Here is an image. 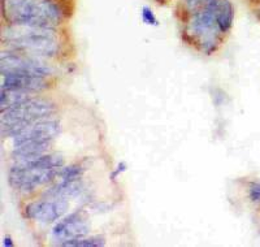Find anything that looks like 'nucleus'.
I'll list each match as a JSON object with an SVG mask.
<instances>
[{"instance_id":"1","label":"nucleus","mask_w":260,"mask_h":247,"mask_svg":"<svg viewBox=\"0 0 260 247\" xmlns=\"http://www.w3.org/2000/svg\"><path fill=\"white\" fill-rule=\"evenodd\" d=\"M3 40L9 50L39 59L56 56L60 46L54 28L30 25H11L3 30Z\"/></svg>"},{"instance_id":"2","label":"nucleus","mask_w":260,"mask_h":247,"mask_svg":"<svg viewBox=\"0 0 260 247\" xmlns=\"http://www.w3.org/2000/svg\"><path fill=\"white\" fill-rule=\"evenodd\" d=\"M2 13L11 25L55 29L63 20V11L54 0H3Z\"/></svg>"},{"instance_id":"3","label":"nucleus","mask_w":260,"mask_h":247,"mask_svg":"<svg viewBox=\"0 0 260 247\" xmlns=\"http://www.w3.org/2000/svg\"><path fill=\"white\" fill-rule=\"evenodd\" d=\"M55 111L56 108L52 102L29 96L21 103L2 112V135L15 138L27 125L39 120L50 119Z\"/></svg>"},{"instance_id":"4","label":"nucleus","mask_w":260,"mask_h":247,"mask_svg":"<svg viewBox=\"0 0 260 247\" xmlns=\"http://www.w3.org/2000/svg\"><path fill=\"white\" fill-rule=\"evenodd\" d=\"M216 0H212L208 6L194 13L189 24V34L199 48L206 54L216 51L220 43V29L216 22L215 15Z\"/></svg>"},{"instance_id":"5","label":"nucleus","mask_w":260,"mask_h":247,"mask_svg":"<svg viewBox=\"0 0 260 247\" xmlns=\"http://www.w3.org/2000/svg\"><path fill=\"white\" fill-rule=\"evenodd\" d=\"M60 169L61 168H31L26 165L13 164L8 171V182L17 191L22 194H29L59 177Z\"/></svg>"},{"instance_id":"6","label":"nucleus","mask_w":260,"mask_h":247,"mask_svg":"<svg viewBox=\"0 0 260 247\" xmlns=\"http://www.w3.org/2000/svg\"><path fill=\"white\" fill-rule=\"evenodd\" d=\"M2 76L11 73L17 74H30L36 77H47L52 74L54 69L49 64L40 61L39 58L20 54V52L8 51L2 52Z\"/></svg>"},{"instance_id":"7","label":"nucleus","mask_w":260,"mask_h":247,"mask_svg":"<svg viewBox=\"0 0 260 247\" xmlns=\"http://www.w3.org/2000/svg\"><path fill=\"white\" fill-rule=\"evenodd\" d=\"M69 208L68 199L47 198L35 201L25 206L24 215L26 219L39 221V223H55L65 215Z\"/></svg>"},{"instance_id":"8","label":"nucleus","mask_w":260,"mask_h":247,"mask_svg":"<svg viewBox=\"0 0 260 247\" xmlns=\"http://www.w3.org/2000/svg\"><path fill=\"white\" fill-rule=\"evenodd\" d=\"M90 232V223L86 216V212L77 210L72 214L59 219L58 223L52 228V238L58 243L63 244L64 242L74 239V238L85 237Z\"/></svg>"},{"instance_id":"9","label":"nucleus","mask_w":260,"mask_h":247,"mask_svg":"<svg viewBox=\"0 0 260 247\" xmlns=\"http://www.w3.org/2000/svg\"><path fill=\"white\" fill-rule=\"evenodd\" d=\"M60 131L61 128L58 121L45 119L27 125L12 139L13 142H21V140H50L52 142L60 134Z\"/></svg>"},{"instance_id":"10","label":"nucleus","mask_w":260,"mask_h":247,"mask_svg":"<svg viewBox=\"0 0 260 247\" xmlns=\"http://www.w3.org/2000/svg\"><path fill=\"white\" fill-rule=\"evenodd\" d=\"M47 81L43 77L30 76V74L11 73L3 76V86L2 89L16 90L24 92H39L47 89Z\"/></svg>"},{"instance_id":"11","label":"nucleus","mask_w":260,"mask_h":247,"mask_svg":"<svg viewBox=\"0 0 260 247\" xmlns=\"http://www.w3.org/2000/svg\"><path fill=\"white\" fill-rule=\"evenodd\" d=\"M216 22L221 33H228L232 29L234 20L233 4L229 0H216L215 4Z\"/></svg>"},{"instance_id":"12","label":"nucleus","mask_w":260,"mask_h":247,"mask_svg":"<svg viewBox=\"0 0 260 247\" xmlns=\"http://www.w3.org/2000/svg\"><path fill=\"white\" fill-rule=\"evenodd\" d=\"M29 96H30L29 92L2 89V95H0V108H2V112L13 107L16 104L21 103V102H24Z\"/></svg>"},{"instance_id":"13","label":"nucleus","mask_w":260,"mask_h":247,"mask_svg":"<svg viewBox=\"0 0 260 247\" xmlns=\"http://www.w3.org/2000/svg\"><path fill=\"white\" fill-rule=\"evenodd\" d=\"M106 244V239L102 235H91V237H79L74 239L64 242L61 246L64 247H103Z\"/></svg>"},{"instance_id":"14","label":"nucleus","mask_w":260,"mask_h":247,"mask_svg":"<svg viewBox=\"0 0 260 247\" xmlns=\"http://www.w3.org/2000/svg\"><path fill=\"white\" fill-rule=\"evenodd\" d=\"M85 169L79 164H72L68 167H63L59 173V178L63 182H73V181L81 180L82 174H83Z\"/></svg>"},{"instance_id":"15","label":"nucleus","mask_w":260,"mask_h":247,"mask_svg":"<svg viewBox=\"0 0 260 247\" xmlns=\"http://www.w3.org/2000/svg\"><path fill=\"white\" fill-rule=\"evenodd\" d=\"M247 198L252 205L260 206V181H250L247 185Z\"/></svg>"},{"instance_id":"16","label":"nucleus","mask_w":260,"mask_h":247,"mask_svg":"<svg viewBox=\"0 0 260 247\" xmlns=\"http://www.w3.org/2000/svg\"><path fill=\"white\" fill-rule=\"evenodd\" d=\"M185 7L188 8V11L193 13H197L198 11H200L202 8H204L206 6H208L212 0H184Z\"/></svg>"},{"instance_id":"17","label":"nucleus","mask_w":260,"mask_h":247,"mask_svg":"<svg viewBox=\"0 0 260 247\" xmlns=\"http://www.w3.org/2000/svg\"><path fill=\"white\" fill-rule=\"evenodd\" d=\"M142 20L146 25H152V26H157L159 25L156 16L152 12L151 8H148V7H143L142 8Z\"/></svg>"},{"instance_id":"18","label":"nucleus","mask_w":260,"mask_h":247,"mask_svg":"<svg viewBox=\"0 0 260 247\" xmlns=\"http://www.w3.org/2000/svg\"><path fill=\"white\" fill-rule=\"evenodd\" d=\"M126 168H127L126 163H124V162L118 163V165H117V167H116V169L112 172V174H111V178H112V180L115 181L116 178L118 177V174H121L122 172L126 171Z\"/></svg>"},{"instance_id":"19","label":"nucleus","mask_w":260,"mask_h":247,"mask_svg":"<svg viewBox=\"0 0 260 247\" xmlns=\"http://www.w3.org/2000/svg\"><path fill=\"white\" fill-rule=\"evenodd\" d=\"M13 241L12 238L9 237V235H6V237L3 238V246L4 247H13Z\"/></svg>"},{"instance_id":"20","label":"nucleus","mask_w":260,"mask_h":247,"mask_svg":"<svg viewBox=\"0 0 260 247\" xmlns=\"http://www.w3.org/2000/svg\"><path fill=\"white\" fill-rule=\"evenodd\" d=\"M256 228H257V233H259L260 235V217H257L256 219Z\"/></svg>"},{"instance_id":"21","label":"nucleus","mask_w":260,"mask_h":247,"mask_svg":"<svg viewBox=\"0 0 260 247\" xmlns=\"http://www.w3.org/2000/svg\"><path fill=\"white\" fill-rule=\"evenodd\" d=\"M259 13H260V6H259Z\"/></svg>"}]
</instances>
